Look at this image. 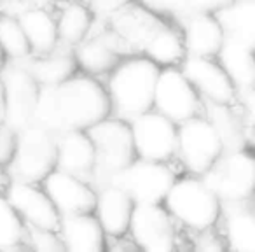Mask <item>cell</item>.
Returning a JSON list of instances; mask_svg holds the SVG:
<instances>
[{"label": "cell", "instance_id": "cell-34", "mask_svg": "<svg viewBox=\"0 0 255 252\" xmlns=\"http://www.w3.org/2000/svg\"><path fill=\"white\" fill-rule=\"evenodd\" d=\"M18 146V130H14L9 124H0V165L9 167L16 154Z\"/></svg>", "mask_w": 255, "mask_h": 252}, {"label": "cell", "instance_id": "cell-2", "mask_svg": "<svg viewBox=\"0 0 255 252\" xmlns=\"http://www.w3.org/2000/svg\"><path fill=\"white\" fill-rule=\"evenodd\" d=\"M161 67L143 54H128L103 79L112 116L131 121L154 109V91Z\"/></svg>", "mask_w": 255, "mask_h": 252}, {"label": "cell", "instance_id": "cell-20", "mask_svg": "<svg viewBox=\"0 0 255 252\" xmlns=\"http://www.w3.org/2000/svg\"><path fill=\"white\" fill-rule=\"evenodd\" d=\"M56 168L79 175L93 184L96 149L88 130H67L56 133Z\"/></svg>", "mask_w": 255, "mask_h": 252}, {"label": "cell", "instance_id": "cell-26", "mask_svg": "<svg viewBox=\"0 0 255 252\" xmlns=\"http://www.w3.org/2000/svg\"><path fill=\"white\" fill-rule=\"evenodd\" d=\"M25 63L35 81L40 84V88L63 84L79 72L74 49L61 46V44L49 53L32 54L28 60H25Z\"/></svg>", "mask_w": 255, "mask_h": 252}, {"label": "cell", "instance_id": "cell-6", "mask_svg": "<svg viewBox=\"0 0 255 252\" xmlns=\"http://www.w3.org/2000/svg\"><path fill=\"white\" fill-rule=\"evenodd\" d=\"M224 142L213 123L199 114L178 124L175 163L185 174L203 175L224 153Z\"/></svg>", "mask_w": 255, "mask_h": 252}, {"label": "cell", "instance_id": "cell-33", "mask_svg": "<svg viewBox=\"0 0 255 252\" xmlns=\"http://www.w3.org/2000/svg\"><path fill=\"white\" fill-rule=\"evenodd\" d=\"M25 249H33V251H40V252L65 251L58 230H46V228H30V226L28 231H26Z\"/></svg>", "mask_w": 255, "mask_h": 252}, {"label": "cell", "instance_id": "cell-29", "mask_svg": "<svg viewBox=\"0 0 255 252\" xmlns=\"http://www.w3.org/2000/svg\"><path fill=\"white\" fill-rule=\"evenodd\" d=\"M227 37L255 47V0H233L217 12Z\"/></svg>", "mask_w": 255, "mask_h": 252}, {"label": "cell", "instance_id": "cell-41", "mask_svg": "<svg viewBox=\"0 0 255 252\" xmlns=\"http://www.w3.org/2000/svg\"><path fill=\"white\" fill-rule=\"evenodd\" d=\"M2 16H4V14H2V11H0V18H2Z\"/></svg>", "mask_w": 255, "mask_h": 252}, {"label": "cell", "instance_id": "cell-30", "mask_svg": "<svg viewBox=\"0 0 255 252\" xmlns=\"http://www.w3.org/2000/svg\"><path fill=\"white\" fill-rule=\"evenodd\" d=\"M28 226L5 195H0V251L25 249Z\"/></svg>", "mask_w": 255, "mask_h": 252}, {"label": "cell", "instance_id": "cell-10", "mask_svg": "<svg viewBox=\"0 0 255 252\" xmlns=\"http://www.w3.org/2000/svg\"><path fill=\"white\" fill-rule=\"evenodd\" d=\"M5 100V124L23 130L35 123V109L40 84L35 81L25 61H7L0 74Z\"/></svg>", "mask_w": 255, "mask_h": 252}, {"label": "cell", "instance_id": "cell-24", "mask_svg": "<svg viewBox=\"0 0 255 252\" xmlns=\"http://www.w3.org/2000/svg\"><path fill=\"white\" fill-rule=\"evenodd\" d=\"M53 4L60 44L74 49L95 30L98 19L86 0H60Z\"/></svg>", "mask_w": 255, "mask_h": 252}, {"label": "cell", "instance_id": "cell-32", "mask_svg": "<svg viewBox=\"0 0 255 252\" xmlns=\"http://www.w3.org/2000/svg\"><path fill=\"white\" fill-rule=\"evenodd\" d=\"M233 0H159L157 12L166 18L178 21L189 14H198V12H217L229 5Z\"/></svg>", "mask_w": 255, "mask_h": 252}, {"label": "cell", "instance_id": "cell-11", "mask_svg": "<svg viewBox=\"0 0 255 252\" xmlns=\"http://www.w3.org/2000/svg\"><path fill=\"white\" fill-rule=\"evenodd\" d=\"M205 102L180 67H163L154 91V109L177 124L203 114Z\"/></svg>", "mask_w": 255, "mask_h": 252}, {"label": "cell", "instance_id": "cell-13", "mask_svg": "<svg viewBox=\"0 0 255 252\" xmlns=\"http://www.w3.org/2000/svg\"><path fill=\"white\" fill-rule=\"evenodd\" d=\"M79 72L105 79L128 56L117 33L105 21H96V26L81 44L74 47Z\"/></svg>", "mask_w": 255, "mask_h": 252}, {"label": "cell", "instance_id": "cell-1", "mask_svg": "<svg viewBox=\"0 0 255 252\" xmlns=\"http://www.w3.org/2000/svg\"><path fill=\"white\" fill-rule=\"evenodd\" d=\"M112 116L105 82L77 72L58 86L40 88L35 123L54 135L67 130H89Z\"/></svg>", "mask_w": 255, "mask_h": 252}, {"label": "cell", "instance_id": "cell-19", "mask_svg": "<svg viewBox=\"0 0 255 252\" xmlns=\"http://www.w3.org/2000/svg\"><path fill=\"white\" fill-rule=\"evenodd\" d=\"M32 47V54H44L60 46L54 4L51 0H30L16 14Z\"/></svg>", "mask_w": 255, "mask_h": 252}, {"label": "cell", "instance_id": "cell-12", "mask_svg": "<svg viewBox=\"0 0 255 252\" xmlns=\"http://www.w3.org/2000/svg\"><path fill=\"white\" fill-rule=\"evenodd\" d=\"M136 158L175 163L178 142V124L156 109L129 121Z\"/></svg>", "mask_w": 255, "mask_h": 252}, {"label": "cell", "instance_id": "cell-35", "mask_svg": "<svg viewBox=\"0 0 255 252\" xmlns=\"http://www.w3.org/2000/svg\"><path fill=\"white\" fill-rule=\"evenodd\" d=\"M86 2L91 5L98 21H109L114 14H117L121 9L126 7L131 0H86Z\"/></svg>", "mask_w": 255, "mask_h": 252}, {"label": "cell", "instance_id": "cell-15", "mask_svg": "<svg viewBox=\"0 0 255 252\" xmlns=\"http://www.w3.org/2000/svg\"><path fill=\"white\" fill-rule=\"evenodd\" d=\"M5 196L19 212L26 226L58 230L61 214L54 207L53 200L46 193L40 182L12 181Z\"/></svg>", "mask_w": 255, "mask_h": 252}, {"label": "cell", "instance_id": "cell-36", "mask_svg": "<svg viewBox=\"0 0 255 252\" xmlns=\"http://www.w3.org/2000/svg\"><path fill=\"white\" fill-rule=\"evenodd\" d=\"M236 105L240 107L241 114L247 119L248 126L255 130V86L241 88L236 93Z\"/></svg>", "mask_w": 255, "mask_h": 252}, {"label": "cell", "instance_id": "cell-27", "mask_svg": "<svg viewBox=\"0 0 255 252\" xmlns=\"http://www.w3.org/2000/svg\"><path fill=\"white\" fill-rule=\"evenodd\" d=\"M203 114L213 123L224 142V149H247L250 140V126L234 103H206Z\"/></svg>", "mask_w": 255, "mask_h": 252}, {"label": "cell", "instance_id": "cell-14", "mask_svg": "<svg viewBox=\"0 0 255 252\" xmlns=\"http://www.w3.org/2000/svg\"><path fill=\"white\" fill-rule=\"evenodd\" d=\"M180 68L206 103H234L236 86L217 58L187 54Z\"/></svg>", "mask_w": 255, "mask_h": 252}, {"label": "cell", "instance_id": "cell-18", "mask_svg": "<svg viewBox=\"0 0 255 252\" xmlns=\"http://www.w3.org/2000/svg\"><path fill=\"white\" fill-rule=\"evenodd\" d=\"M135 205V200L116 182H107L96 188L93 214L102 224L107 240L126 237L129 233Z\"/></svg>", "mask_w": 255, "mask_h": 252}, {"label": "cell", "instance_id": "cell-37", "mask_svg": "<svg viewBox=\"0 0 255 252\" xmlns=\"http://www.w3.org/2000/svg\"><path fill=\"white\" fill-rule=\"evenodd\" d=\"M12 181H14V179H12V174H11V170H9V167L0 165V195H5V193H7Z\"/></svg>", "mask_w": 255, "mask_h": 252}, {"label": "cell", "instance_id": "cell-5", "mask_svg": "<svg viewBox=\"0 0 255 252\" xmlns=\"http://www.w3.org/2000/svg\"><path fill=\"white\" fill-rule=\"evenodd\" d=\"M201 177L222 203L255 198V154L226 149Z\"/></svg>", "mask_w": 255, "mask_h": 252}, {"label": "cell", "instance_id": "cell-8", "mask_svg": "<svg viewBox=\"0 0 255 252\" xmlns=\"http://www.w3.org/2000/svg\"><path fill=\"white\" fill-rule=\"evenodd\" d=\"M177 163L136 158L110 182L124 189L135 203H163L173 182L182 174Z\"/></svg>", "mask_w": 255, "mask_h": 252}, {"label": "cell", "instance_id": "cell-31", "mask_svg": "<svg viewBox=\"0 0 255 252\" xmlns=\"http://www.w3.org/2000/svg\"><path fill=\"white\" fill-rule=\"evenodd\" d=\"M0 47L7 61H25L32 56V47L16 16L4 14L0 18Z\"/></svg>", "mask_w": 255, "mask_h": 252}, {"label": "cell", "instance_id": "cell-40", "mask_svg": "<svg viewBox=\"0 0 255 252\" xmlns=\"http://www.w3.org/2000/svg\"><path fill=\"white\" fill-rule=\"evenodd\" d=\"M51 2H60V0H51Z\"/></svg>", "mask_w": 255, "mask_h": 252}, {"label": "cell", "instance_id": "cell-16", "mask_svg": "<svg viewBox=\"0 0 255 252\" xmlns=\"http://www.w3.org/2000/svg\"><path fill=\"white\" fill-rule=\"evenodd\" d=\"M40 184L61 216L93 212L95 209L96 188L79 175L54 168Z\"/></svg>", "mask_w": 255, "mask_h": 252}, {"label": "cell", "instance_id": "cell-39", "mask_svg": "<svg viewBox=\"0 0 255 252\" xmlns=\"http://www.w3.org/2000/svg\"><path fill=\"white\" fill-rule=\"evenodd\" d=\"M5 65H7V56H5V53L2 51V47H0V74H2Z\"/></svg>", "mask_w": 255, "mask_h": 252}, {"label": "cell", "instance_id": "cell-21", "mask_svg": "<svg viewBox=\"0 0 255 252\" xmlns=\"http://www.w3.org/2000/svg\"><path fill=\"white\" fill-rule=\"evenodd\" d=\"M185 51L191 56L215 58L226 40V32L219 16L213 12H198L178 19Z\"/></svg>", "mask_w": 255, "mask_h": 252}, {"label": "cell", "instance_id": "cell-4", "mask_svg": "<svg viewBox=\"0 0 255 252\" xmlns=\"http://www.w3.org/2000/svg\"><path fill=\"white\" fill-rule=\"evenodd\" d=\"M96 149V172L93 186L110 182L121 170L136 160L129 121L109 116L88 130Z\"/></svg>", "mask_w": 255, "mask_h": 252}, {"label": "cell", "instance_id": "cell-22", "mask_svg": "<svg viewBox=\"0 0 255 252\" xmlns=\"http://www.w3.org/2000/svg\"><path fill=\"white\" fill-rule=\"evenodd\" d=\"M58 233L65 251L103 252L107 251V235L93 212L61 216Z\"/></svg>", "mask_w": 255, "mask_h": 252}, {"label": "cell", "instance_id": "cell-7", "mask_svg": "<svg viewBox=\"0 0 255 252\" xmlns=\"http://www.w3.org/2000/svg\"><path fill=\"white\" fill-rule=\"evenodd\" d=\"M56 168V135L37 123L18 132V146L9 170L12 179L42 182Z\"/></svg>", "mask_w": 255, "mask_h": 252}, {"label": "cell", "instance_id": "cell-28", "mask_svg": "<svg viewBox=\"0 0 255 252\" xmlns=\"http://www.w3.org/2000/svg\"><path fill=\"white\" fill-rule=\"evenodd\" d=\"M217 60L227 72L236 89L255 86V47L234 37H227Z\"/></svg>", "mask_w": 255, "mask_h": 252}, {"label": "cell", "instance_id": "cell-38", "mask_svg": "<svg viewBox=\"0 0 255 252\" xmlns=\"http://www.w3.org/2000/svg\"><path fill=\"white\" fill-rule=\"evenodd\" d=\"M136 2L147 5V7H150L152 11H156V12H157V7H159V0H136Z\"/></svg>", "mask_w": 255, "mask_h": 252}, {"label": "cell", "instance_id": "cell-9", "mask_svg": "<svg viewBox=\"0 0 255 252\" xmlns=\"http://www.w3.org/2000/svg\"><path fill=\"white\" fill-rule=\"evenodd\" d=\"M180 231L163 203H136L128 235L138 251L170 252L178 247Z\"/></svg>", "mask_w": 255, "mask_h": 252}, {"label": "cell", "instance_id": "cell-23", "mask_svg": "<svg viewBox=\"0 0 255 252\" xmlns=\"http://www.w3.org/2000/svg\"><path fill=\"white\" fill-rule=\"evenodd\" d=\"M222 238L233 251L255 252V198L222 203Z\"/></svg>", "mask_w": 255, "mask_h": 252}, {"label": "cell", "instance_id": "cell-3", "mask_svg": "<svg viewBox=\"0 0 255 252\" xmlns=\"http://www.w3.org/2000/svg\"><path fill=\"white\" fill-rule=\"evenodd\" d=\"M163 205L180 230L201 233L213 230L222 216V202L201 175L182 172L168 191Z\"/></svg>", "mask_w": 255, "mask_h": 252}, {"label": "cell", "instance_id": "cell-25", "mask_svg": "<svg viewBox=\"0 0 255 252\" xmlns=\"http://www.w3.org/2000/svg\"><path fill=\"white\" fill-rule=\"evenodd\" d=\"M154 63L163 67H180L187 56L182 30L177 21L164 18V21L152 32V35L143 44L142 53Z\"/></svg>", "mask_w": 255, "mask_h": 252}, {"label": "cell", "instance_id": "cell-17", "mask_svg": "<svg viewBox=\"0 0 255 252\" xmlns=\"http://www.w3.org/2000/svg\"><path fill=\"white\" fill-rule=\"evenodd\" d=\"M164 18L166 16L152 11L136 0H131L105 23L117 33L128 54H140L143 44L164 21Z\"/></svg>", "mask_w": 255, "mask_h": 252}]
</instances>
